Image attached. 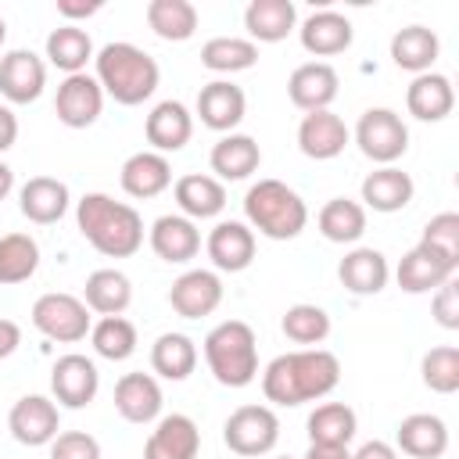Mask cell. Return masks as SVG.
<instances>
[{
    "mask_svg": "<svg viewBox=\"0 0 459 459\" xmlns=\"http://www.w3.org/2000/svg\"><path fill=\"white\" fill-rule=\"evenodd\" d=\"M341 384V362L326 348H298L276 355L262 373V394L276 405H305L326 398Z\"/></svg>",
    "mask_w": 459,
    "mask_h": 459,
    "instance_id": "cell-1",
    "label": "cell"
},
{
    "mask_svg": "<svg viewBox=\"0 0 459 459\" xmlns=\"http://www.w3.org/2000/svg\"><path fill=\"white\" fill-rule=\"evenodd\" d=\"M79 233L104 258H129L143 244V219L133 204L115 201L108 194H82L75 204Z\"/></svg>",
    "mask_w": 459,
    "mask_h": 459,
    "instance_id": "cell-2",
    "label": "cell"
},
{
    "mask_svg": "<svg viewBox=\"0 0 459 459\" xmlns=\"http://www.w3.org/2000/svg\"><path fill=\"white\" fill-rule=\"evenodd\" d=\"M93 68H97L93 79L100 82V90L115 104H126V108L143 104L158 90V79H161L158 61L136 43H104L93 54Z\"/></svg>",
    "mask_w": 459,
    "mask_h": 459,
    "instance_id": "cell-3",
    "label": "cell"
},
{
    "mask_svg": "<svg viewBox=\"0 0 459 459\" xmlns=\"http://www.w3.org/2000/svg\"><path fill=\"white\" fill-rule=\"evenodd\" d=\"M244 215L251 230H258L269 240H294L305 222L308 208L298 190H290L283 179H258L244 194Z\"/></svg>",
    "mask_w": 459,
    "mask_h": 459,
    "instance_id": "cell-4",
    "label": "cell"
},
{
    "mask_svg": "<svg viewBox=\"0 0 459 459\" xmlns=\"http://www.w3.org/2000/svg\"><path fill=\"white\" fill-rule=\"evenodd\" d=\"M204 362L222 387H247L258 377V337L244 319H226L204 337Z\"/></svg>",
    "mask_w": 459,
    "mask_h": 459,
    "instance_id": "cell-5",
    "label": "cell"
},
{
    "mask_svg": "<svg viewBox=\"0 0 459 459\" xmlns=\"http://www.w3.org/2000/svg\"><path fill=\"white\" fill-rule=\"evenodd\" d=\"M222 441L237 455H247V459L265 455L280 441V420H276V412L269 405H240V409H233L226 416Z\"/></svg>",
    "mask_w": 459,
    "mask_h": 459,
    "instance_id": "cell-6",
    "label": "cell"
},
{
    "mask_svg": "<svg viewBox=\"0 0 459 459\" xmlns=\"http://www.w3.org/2000/svg\"><path fill=\"white\" fill-rule=\"evenodd\" d=\"M355 143H359V151L369 161L394 165L409 151V129H405V122H402L398 111H391V108H369V111H362V118L355 126Z\"/></svg>",
    "mask_w": 459,
    "mask_h": 459,
    "instance_id": "cell-7",
    "label": "cell"
},
{
    "mask_svg": "<svg viewBox=\"0 0 459 459\" xmlns=\"http://www.w3.org/2000/svg\"><path fill=\"white\" fill-rule=\"evenodd\" d=\"M32 326L61 344H75L90 333V308L82 305V298L65 294V290H50L39 294L32 305Z\"/></svg>",
    "mask_w": 459,
    "mask_h": 459,
    "instance_id": "cell-8",
    "label": "cell"
},
{
    "mask_svg": "<svg viewBox=\"0 0 459 459\" xmlns=\"http://www.w3.org/2000/svg\"><path fill=\"white\" fill-rule=\"evenodd\" d=\"M54 111H57V122L68 126V129H86L100 118L104 111V90L93 75L79 72V75H65V82L57 86V97H54Z\"/></svg>",
    "mask_w": 459,
    "mask_h": 459,
    "instance_id": "cell-9",
    "label": "cell"
},
{
    "mask_svg": "<svg viewBox=\"0 0 459 459\" xmlns=\"http://www.w3.org/2000/svg\"><path fill=\"white\" fill-rule=\"evenodd\" d=\"M7 427H11V434H14L18 445L39 448V445H50L57 437L61 416H57V405L47 394H25V398H18L11 405Z\"/></svg>",
    "mask_w": 459,
    "mask_h": 459,
    "instance_id": "cell-10",
    "label": "cell"
},
{
    "mask_svg": "<svg viewBox=\"0 0 459 459\" xmlns=\"http://www.w3.org/2000/svg\"><path fill=\"white\" fill-rule=\"evenodd\" d=\"M97 387H100V373L79 351L61 355L50 369V391H54L57 405H65V409H86L97 398Z\"/></svg>",
    "mask_w": 459,
    "mask_h": 459,
    "instance_id": "cell-11",
    "label": "cell"
},
{
    "mask_svg": "<svg viewBox=\"0 0 459 459\" xmlns=\"http://www.w3.org/2000/svg\"><path fill=\"white\" fill-rule=\"evenodd\" d=\"M337 86H341V75L333 65L326 61H305L290 72L287 79V97L294 108H301L305 115L308 111H326L337 97Z\"/></svg>",
    "mask_w": 459,
    "mask_h": 459,
    "instance_id": "cell-12",
    "label": "cell"
},
{
    "mask_svg": "<svg viewBox=\"0 0 459 459\" xmlns=\"http://www.w3.org/2000/svg\"><path fill=\"white\" fill-rule=\"evenodd\" d=\"M455 262L445 258L441 251H434L430 244H416L412 251L402 255L394 276H398V287L405 294H427V290H437L445 280L455 276Z\"/></svg>",
    "mask_w": 459,
    "mask_h": 459,
    "instance_id": "cell-13",
    "label": "cell"
},
{
    "mask_svg": "<svg viewBox=\"0 0 459 459\" xmlns=\"http://www.w3.org/2000/svg\"><path fill=\"white\" fill-rule=\"evenodd\" d=\"M208 258L219 273H244L255 262V230L237 219H222L208 233Z\"/></svg>",
    "mask_w": 459,
    "mask_h": 459,
    "instance_id": "cell-14",
    "label": "cell"
},
{
    "mask_svg": "<svg viewBox=\"0 0 459 459\" xmlns=\"http://www.w3.org/2000/svg\"><path fill=\"white\" fill-rule=\"evenodd\" d=\"M47 86V65L32 50H7L0 57V93L11 104H32Z\"/></svg>",
    "mask_w": 459,
    "mask_h": 459,
    "instance_id": "cell-15",
    "label": "cell"
},
{
    "mask_svg": "<svg viewBox=\"0 0 459 459\" xmlns=\"http://www.w3.org/2000/svg\"><path fill=\"white\" fill-rule=\"evenodd\" d=\"M222 301V280L212 273V269H190L183 273L172 290H169V305L176 316L183 319H201V316H212Z\"/></svg>",
    "mask_w": 459,
    "mask_h": 459,
    "instance_id": "cell-16",
    "label": "cell"
},
{
    "mask_svg": "<svg viewBox=\"0 0 459 459\" xmlns=\"http://www.w3.org/2000/svg\"><path fill=\"white\" fill-rule=\"evenodd\" d=\"M348 140H351V133H348L344 118L333 115L330 108H326V111H308V115L301 118V126H298V147H301V154L312 158V161H330V158H337V154L348 147Z\"/></svg>",
    "mask_w": 459,
    "mask_h": 459,
    "instance_id": "cell-17",
    "label": "cell"
},
{
    "mask_svg": "<svg viewBox=\"0 0 459 459\" xmlns=\"http://www.w3.org/2000/svg\"><path fill=\"white\" fill-rule=\"evenodd\" d=\"M143 136L158 154H176L194 136V115L179 100H161L151 108V115L143 122Z\"/></svg>",
    "mask_w": 459,
    "mask_h": 459,
    "instance_id": "cell-18",
    "label": "cell"
},
{
    "mask_svg": "<svg viewBox=\"0 0 459 459\" xmlns=\"http://www.w3.org/2000/svg\"><path fill=\"white\" fill-rule=\"evenodd\" d=\"M197 452H201V430L183 412L161 416L143 445V459H197Z\"/></svg>",
    "mask_w": 459,
    "mask_h": 459,
    "instance_id": "cell-19",
    "label": "cell"
},
{
    "mask_svg": "<svg viewBox=\"0 0 459 459\" xmlns=\"http://www.w3.org/2000/svg\"><path fill=\"white\" fill-rule=\"evenodd\" d=\"M244 111H247L244 90L226 79H215L197 93V118L215 133H233L244 122Z\"/></svg>",
    "mask_w": 459,
    "mask_h": 459,
    "instance_id": "cell-20",
    "label": "cell"
},
{
    "mask_svg": "<svg viewBox=\"0 0 459 459\" xmlns=\"http://www.w3.org/2000/svg\"><path fill=\"white\" fill-rule=\"evenodd\" d=\"M118 179H122V190L129 197L147 201V197H158V194H165L172 186V165L158 151H136V154H129L122 161Z\"/></svg>",
    "mask_w": 459,
    "mask_h": 459,
    "instance_id": "cell-21",
    "label": "cell"
},
{
    "mask_svg": "<svg viewBox=\"0 0 459 459\" xmlns=\"http://www.w3.org/2000/svg\"><path fill=\"white\" fill-rule=\"evenodd\" d=\"M301 36V47L316 57H333V54H344L355 39V29L351 22L341 14V11H316L301 22L298 29Z\"/></svg>",
    "mask_w": 459,
    "mask_h": 459,
    "instance_id": "cell-22",
    "label": "cell"
},
{
    "mask_svg": "<svg viewBox=\"0 0 459 459\" xmlns=\"http://www.w3.org/2000/svg\"><path fill=\"white\" fill-rule=\"evenodd\" d=\"M405 108L412 118L420 122H441L452 115L455 108V90H452V79L441 75V72H423L409 82L405 90Z\"/></svg>",
    "mask_w": 459,
    "mask_h": 459,
    "instance_id": "cell-23",
    "label": "cell"
},
{
    "mask_svg": "<svg viewBox=\"0 0 459 459\" xmlns=\"http://www.w3.org/2000/svg\"><path fill=\"white\" fill-rule=\"evenodd\" d=\"M208 165H212V172H215V179L222 183H237V179H247L251 172H258V165H262V147L255 143V136H247V133H226L215 147H212V154H208Z\"/></svg>",
    "mask_w": 459,
    "mask_h": 459,
    "instance_id": "cell-24",
    "label": "cell"
},
{
    "mask_svg": "<svg viewBox=\"0 0 459 459\" xmlns=\"http://www.w3.org/2000/svg\"><path fill=\"white\" fill-rule=\"evenodd\" d=\"M394 441L412 459H441L448 452V427L434 412H412L398 423Z\"/></svg>",
    "mask_w": 459,
    "mask_h": 459,
    "instance_id": "cell-25",
    "label": "cell"
},
{
    "mask_svg": "<svg viewBox=\"0 0 459 459\" xmlns=\"http://www.w3.org/2000/svg\"><path fill=\"white\" fill-rule=\"evenodd\" d=\"M416 194V183L409 172L394 169V165H380L373 169L366 179H362V208H373V212H402Z\"/></svg>",
    "mask_w": 459,
    "mask_h": 459,
    "instance_id": "cell-26",
    "label": "cell"
},
{
    "mask_svg": "<svg viewBox=\"0 0 459 459\" xmlns=\"http://www.w3.org/2000/svg\"><path fill=\"white\" fill-rule=\"evenodd\" d=\"M387 258L377 251V247H355L341 258L337 265V280L344 283V290L359 294V298H369V294H380L387 287Z\"/></svg>",
    "mask_w": 459,
    "mask_h": 459,
    "instance_id": "cell-27",
    "label": "cell"
},
{
    "mask_svg": "<svg viewBox=\"0 0 459 459\" xmlns=\"http://www.w3.org/2000/svg\"><path fill=\"white\" fill-rule=\"evenodd\" d=\"M115 409L129 423H151L161 416V387L151 373H126L115 384Z\"/></svg>",
    "mask_w": 459,
    "mask_h": 459,
    "instance_id": "cell-28",
    "label": "cell"
},
{
    "mask_svg": "<svg viewBox=\"0 0 459 459\" xmlns=\"http://www.w3.org/2000/svg\"><path fill=\"white\" fill-rule=\"evenodd\" d=\"M18 208L29 222L36 226H50L68 212V186L54 176H32L22 190H18Z\"/></svg>",
    "mask_w": 459,
    "mask_h": 459,
    "instance_id": "cell-29",
    "label": "cell"
},
{
    "mask_svg": "<svg viewBox=\"0 0 459 459\" xmlns=\"http://www.w3.org/2000/svg\"><path fill=\"white\" fill-rule=\"evenodd\" d=\"M298 11L290 0H251L244 7V29L251 43H280L294 32Z\"/></svg>",
    "mask_w": 459,
    "mask_h": 459,
    "instance_id": "cell-30",
    "label": "cell"
},
{
    "mask_svg": "<svg viewBox=\"0 0 459 459\" xmlns=\"http://www.w3.org/2000/svg\"><path fill=\"white\" fill-rule=\"evenodd\" d=\"M151 247L161 262H190L201 251V230L186 215H161L151 226Z\"/></svg>",
    "mask_w": 459,
    "mask_h": 459,
    "instance_id": "cell-31",
    "label": "cell"
},
{
    "mask_svg": "<svg viewBox=\"0 0 459 459\" xmlns=\"http://www.w3.org/2000/svg\"><path fill=\"white\" fill-rule=\"evenodd\" d=\"M172 194H176V204L186 219H215L226 208V186L215 176H204V172L179 176Z\"/></svg>",
    "mask_w": 459,
    "mask_h": 459,
    "instance_id": "cell-32",
    "label": "cell"
},
{
    "mask_svg": "<svg viewBox=\"0 0 459 459\" xmlns=\"http://www.w3.org/2000/svg\"><path fill=\"white\" fill-rule=\"evenodd\" d=\"M437 50H441V39L427 25H405L391 36V61L412 75L430 72V65L437 61Z\"/></svg>",
    "mask_w": 459,
    "mask_h": 459,
    "instance_id": "cell-33",
    "label": "cell"
},
{
    "mask_svg": "<svg viewBox=\"0 0 459 459\" xmlns=\"http://www.w3.org/2000/svg\"><path fill=\"white\" fill-rule=\"evenodd\" d=\"M133 301V283L118 269H97L86 276L82 287V305L97 316H122Z\"/></svg>",
    "mask_w": 459,
    "mask_h": 459,
    "instance_id": "cell-34",
    "label": "cell"
},
{
    "mask_svg": "<svg viewBox=\"0 0 459 459\" xmlns=\"http://www.w3.org/2000/svg\"><path fill=\"white\" fill-rule=\"evenodd\" d=\"M316 226L330 244H355L366 233V208L351 197H330L319 208Z\"/></svg>",
    "mask_w": 459,
    "mask_h": 459,
    "instance_id": "cell-35",
    "label": "cell"
},
{
    "mask_svg": "<svg viewBox=\"0 0 459 459\" xmlns=\"http://www.w3.org/2000/svg\"><path fill=\"white\" fill-rule=\"evenodd\" d=\"M47 61L68 75H79L86 72V61H93V39L86 29L79 25H61L47 36Z\"/></svg>",
    "mask_w": 459,
    "mask_h": 459,
    "instance_id": "cell-36",
    "label": "cell"
},
{
    "mask_svg": "<svg viewBox=\"0 0 459 459\" xmlns=\"http://www.w3.org/2000/svg\"><path fill=\"white\" fill-rule=\"evenodd\" d=\"M151 369L165 380H186L197 369V344L186 333H161L151 344Z\"/></svg>",
    "mask_w": 459,
    "mask_h": 459,
    "instance_id": "cell-37",
    "label": "cell"
},
{
    "mask_svg": "<svg viewBox=\"0 0 459 459\" xmlns=\"http://www.w3.org/2000/svg\"><path fill=\"white\" fill-rule=\"evenodd\" d=\"M308 441L312 445H348L359 430L355 409L344 402H323L308 412Z\"/></svg>",
    "mask_w": 459,
    "mask_h": 459,
    "instance_id": "cell-38",
    "label": "cell"
},
{
    "mask_svg": "<svg viewBox=\"0 0 459 459\" xmlns=\"http://www.w3.org/2000/svg\"><path fill=\"white\" fill-rule=\"evenodd\" d=\"M147 25L158 39L183 43L197 32V7L190 0H151L147 4Z\"/></svg>",
    "mask_w": 459,
    "mask_h": 459,
    "instance_id": "cell-39",
    "label": "cell"
},
{
    "mask_svg": "<svg viewBox=\"0 0 459 459\" xmlns=\"http://www.w3.org/2000/svg\"><path fill=\"white\" fill-rule=\"evenodd\" d=\"M201 65L208 72H247L258 65V43L240 36H215L201 47Z\"/></svg>",
    "mask_w": 459,
    "mask_h": 459,
    "instance_id": "cell-40",
    "label": "cell"
},
{
    "mask_svg": "<svg viewBox=\"0 0 459 459\" xmlns=\"http://www.w3.org/2000/svg\"><path fill=\"white\" fill-rule=\"evenodd\" d=\"M93 351L111 362H126L136 351V326L126 316H100L97 326H90Z\"/></svg>",
    "mask_w": 459,
    "mask_h": 459,
    "instance_id": "cell-41",
    "label": "cell"
},
{
    "mask_svg": "<svg viewBox=\"0 0 459 459\" xmlns=\"http://www.w3.org/2000/svg\"><path fill=\"white\" fill-rule=\"evenodd\" d=\"M39 265V244L29 233L0 237V283H25Z\"/></svg>",
    "mask_w": 459,
    "mask_h": 459,
    "instance_id": "cell-42",
    "label": "cell"
},
{
    "mask_svg": "<svg viewBox=\"0 0 459 459\" xmlns=\"http://www.w3.org/2000/svg\"><path fill=\"white\" fill-rule=\"evenodd\" d=\"M280 326H283L287 341L305 344V348H316V344H323L326 333H330V316H326V308L301 301V305H290V308L283 312Z\"/></svg>",
    "mask_w": 459,
    "mask_h": 459,
    "instance_id": "cell-43",
    "label": "cell"
},
{
    "mask_svg": "<svg viewBox=\"0 0 459 459\" xmlns=\"http://www.w3.org/2000/svg\"><path fill=\"white\" fill-rule=\"evenodd\" d=\"M423 384L437 394H455L459 391V348L455 344H437L423 355L420 362Z\"/></svg>",
    "mask_w": 459,
    "mask_h": 459,
    "instance_id": "cell-44",
    "label": "cell"
},
{
    "mask_svg": "<svg viewBox=\"0 0 459 459\" xmlns=\"http://www.w3.org/2000/svg\"><path fill=\"white\" fill-rule=\"evenodd\" d=\"M420 244H430L434 251H441L445 258H452L459 265V215L455 212H441L423 226Z\"/></svg>",
    "mask_w": 459,
    "mask_h": 459,
    "instance_id": "cell-45",
    "label": "cell"
},
{
    "mask_svg": "<svg viewBox=\"0 0 459 459\" xmlns=\"http://www.w3.org/2000/svg\"><path fill=\"white\" fill-rule=\"evenodd\" d=\"M50 459H100V445L86 430H65L50 441Z\"/></svg>",
    "mask_w": 459,
    "mask_h": 459,
    "instance_id": "cell-46",
    "label": "cell"
},
{
    "mask_svg": "<svg viewBox=\"0 0 459 459\" xmlns=\"http://www.w3.org/2000/svg\"><path fill=\"white\" fill-rule=\"evenodd\" d=\"M430 312H434L437 326H445V330H459V283H455V276L445 280V283L434 290V298H430Z\"/></svg>",
    "mask_w": 459,
    "mask_h": 459,
    "instance_id": "cell-47",
    "label": "cell"
},
{
    "mask_svg": "<svg viewBox=\"0 0 459 459\" xmlns=\"http://www.w3.org/2000/svg\"><path fill=\"white\" fill-rule=\"evenodd\" d=\"M100 7H104L100 0H57V14L68 18V25L79 22V18H93Z\"/></svg>",
    "mask_w": 459,
    "mask_h": 459,
    "instance_id": "cell-48",
    "label": "cell"
},
{
    "mask_svg": "<svg viewBox=\"0 0 459 459\" xmlns=\"http://www.w3.org/2000/svg\"><path fill=\"white\" fill-rule=\"evenodd\" d=\"M14 140H18V118H14V111L7 104H0V154L11 151Z\"/></svg>",
    "mask_w": 459,
    "mask_h": 459,
    "instance_id": "cell-49",
    "label": "cell"
},
{
    "mask_svg": "<svg viewBox=\"0 0 459 459\" xmlns=\"http://www.w3.org/2000/svg\"><path fill=\"white\" fill-rule=\"evenodd\" d=\"M22 344V326L11 319H0V359H7Z\"/></svg>",
    "mask_w": 459,
    "mask_h": 459,
    "instance_id": "cell-50",
    "label": "cell"
},
{
    "mask_svg": "<svg viewBox=\"0 0 459 459\" xmlns=\"http://www.w3.org/2000/svg\"><path fill=\"white\" fill-rule=\"evenodd\" d=\"M351 459H398V452L387 441H366L359 452H351Z\"/></svg>",
    "mask_w": 459,
    "mask_h": 459,
    "instance_id": "cell-51",
    "label": "cell"
},
{
    "mask_svg": "<svg viewBox=\"0 0 459 459\" xmlns=\"http://www.w3.org/2000/svg\"><path fill=\"white\" fill-rule=\"evenodd\" d=\"M301 459H351L348 445H308Z\"/></svg>",
    "mask_w": 459,
    "mask_h": 459,
    "instance_id": "cell-52",
    "label": "cell"
},
{
    "mask_svg": "<svg viewBox=\"0 0 459 459\" xmlns=\"http://www.w3.org/2000/svg\"><path fill=\"white\" fill-rule=\"evenodd\" d=\"M11 186H14V169L7 161H0V201L11 194Z\"/></svg>",
    "mask_w": 459,
    "mask_h": 459,
    "instance_id": "cell-53",
    "label": "cell"
},
{
    "mask_svg": "<svg viewBox=\"0 0 459 459\" xmlns=\"http://www.w3.org/2000/svg\"><path fill=\"white\" fill-rule=\"evenodd\" d=\"M4 36H7V25H4V18H0V43H4Z\"/></svg>",
    "mask_w": 459,
    "mask_h": 459,
    "instance_id": "cell-54",
    "label": "cell"
},
{
    "mask_svg": "<svg viewBox=\"0 0 459 459\" xmlns=\"http://www.w3.org/2000/svg\"><path fill=\"white\" fill-rule=\"evenodd\" d=\"M276 459H290V455H276Z\"/></svg>",
    "mask_w": 459,
    "mask_h": 459,
    "instance_id": "cell-55",
    "label": "cell"
}]
</instances>
